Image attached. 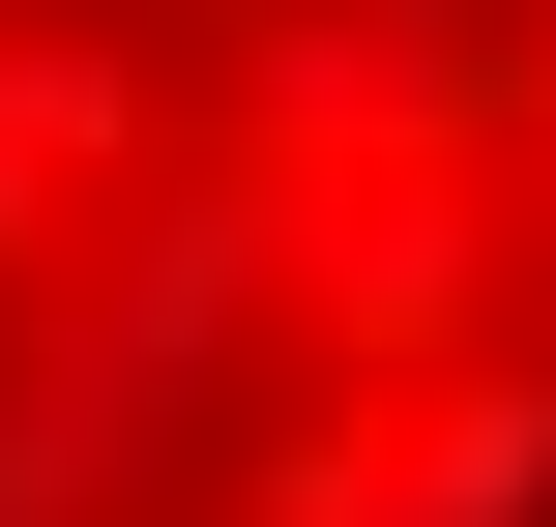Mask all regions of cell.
<instances>
[{
    "instance_id": "obj_6",
    "label": "cell",
    "mask_w": 556,
    "mask_h": 527,
    "mask_svg": "<svg viewBox=\"0 0 556 527\" xmlns=\"http://www.w3.org/2000/svg\"><path fill=\"white\" fill-rule=\"evenodd\" d=\"M0 527H176V499H147V469H117V440H88L29 352H0Z\"/></svg>"
},
{
    "instance_id": "obj_1",
    "label": "cell",
    "mask_w": 556,
    "mask_h": 527,
    "mask_svg": "<svg viewBox=\"0 0 556 527\" xmlns=\"http://www.w3.org/2000/svg\"><path fill=\"white\" fill-rule=\"evenodd\" d=\"M264 264H293V176L176 117V147H147V176L0 293V352H29L147 499H205V469H235V411H264Z\"/></svg>"
},
{
    "instance_id": "obj_2",
    "label": "cell",
    "mask_w": 556,
    "mask_h": 527,
    "mask_svg": "<svg viewBox=\"0 0 556 527\" xmlns=\"http://www.w3.org/2000/svg\"><path fill=\"white\" fill-rule=\"evenodd\" d=\"M176 117L264 176H381V147H498L528 59L469 0H176Z\"/></svg>"
},
{
    "instance_id": "obj_5",
    "label": "cell",
    "mask_w": 556,
    "mask_h": 527,
    "mask_svg": "<svg viewBox=\"0 0 556 527\" xmlns=\"http://www.w3.org/2000/svg\"><path fill=\"white\" fill-rule=\"evenodd\" d=\"M381 527H556V381H528V352L381 381Z\"/></svg>"
},
{
    "instance_id": "obj_7",
    "label": "cell",
    "mask_w": 556,
    "mask_h": 527,
    "mask_svg": "<svg viewBox=\"0 0 556 527\" xmlns=\"http://www.w3.org/2000/svg\"><path fill=\"white\" fill-rule=\"evenodd\" d=\"M498 352H528V381H556V205H528V264H498Z\"/></svg>"
},
{
    "instance_id": "obj_3",
    "label": "cell",
    "mask_w": 556,
    "mask_h": 527,
    "mask_svg": "<svg viewBox=\"0 0 556 527\" xmlns=\"http://www.w3.org/2000/svg\"><path fill=\"white\" fill-rule=\"evenodd\" d=\"M498 264H528V176H498V147H381V176H293V264H264V381H440V352H498Z\"/></svg>"
},
{
    "instance_id": "obj_4",
    "label": "cell",
    "mask_w": 556,
    "mask_h": 527,
    "mask_svg": "<svg viewBox=\"0 0 556 527\" xmlns=\"http://www.w3.org/2000/svg\"><path fill=\"white\" fill-rule=\"evenodd\" d=\"M176 147V0H0V293Z\"/></svg>"
}]
</instances>
